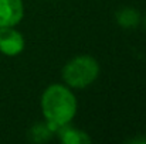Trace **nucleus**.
<instances>
[{"label":"nucleus","mask_w":146,"mask_h":144,"mask_svg":"<svg viewBox=\"0 0 146 144\" xmlns=\"http://www.w3.org/2000/svg\"><path fill=\"white\" fill-rule=\"evenodd\" d=\"M115 20L122 28H136L141 24V13L135 7L125 6L115 13Z\"/></svg>","instance_id":"6"},{"label":"nucleus","mask_w":146,"mask_h":144,"mask_svg":"<svg viewBox=\"0 0 146 144\" xmlns=\"http://www.w3.org/2000/svg\"><path fill=\"white\" fill-rule=\"evenodd\" d=\"M57 134H58L60 141L64 144H90L92 141V139L90 137V134L87 132L71 127L68 124L58 127Z\"/></svg>","instance_id":"5"},{"label":"nucleus","mask_w":146,"mask_h":144,"mask_svg":"<svg viewBox=\"0 0 146 144\" xmlns=\"http://www.w3.org/2000/svg\"><path fill=\"white\" fill-rule=\"evenodd\" d=\"M26 47L24 37L16 27H0V52L6 57H17Z\"/></svg>","instance_id":"3"},{"label":"nucleus","mask_w":146,"mask_h":144,"mask_svg":"<svg viewBox=\"0 0 146 144\" xmlns=\"http://www.w3.org/2000/svg\"><path fill=\"white\" fill-rule=\"evenodd\" d=\"M99 62L91 55H77L62 68L61 76L71 89H84L92 85L99 76Z\"/></svg>","instance_id":"2"},{"label":"nucleus","mask_w":146,"mask_h":144,"mask_svg":"<svg viewBox=\"0 0 146 144\" xmlns=\"http://www.w3.org/2000/svg\"><path fill=\"white\" fill-rule=\"evenodd\" d=\"M52 133H55V130L47 122L46 123H36L29 130V139L33 143H46L52 137Z\"/></svg>","instance_id":"7"},{"label":"nucleus","mask_w":146,"mask_h":144,"mask_svg":"<svg viewBox=\"0 0 146 144\" xmlns=\"http://www.w3.org/2000/svg\"><path fill=\"white\" fill-rule=\"evenodd\" d=\"M23 17V0H0V27H16Z\"/></svg>","instance_id":"4"},{"label":"nucleus","mask_w":146,"mask_h":144,"mask_svg":"<svg viewBox=\"0 0 146 144\" xmlns=\"http://www.w3.org/2000/svg\"><path fill=\"white\" fill-rule=\"evenodd\" d=\"M44 119L55 129L70 124L77 114L78 102L72 89L65 84H52L47 86L40 100Z\"/></svg>","instance_id":"1"},{"label":"nucleus","mask_w":146,"mask_h":144,"mask_svg":"<svg viewBox=\"0 0 146 144\" xmlns=\"http://www.w3.org/2000/svg\"><path fill=\"white\" fill-rule=\"evenodd\" d=\"M143 26H145V28H146V17H145V20H143Z\"/></svg>","instance_id":"8"}]
</instances>
